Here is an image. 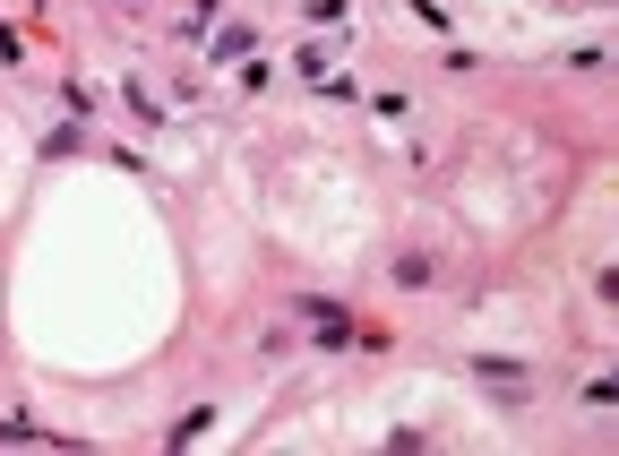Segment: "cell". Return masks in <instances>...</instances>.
<instances>
[{
    "label": "cell",
    "instance_id": "6da1fadb",
    "mask_svg": "<svg viewBox=\"0 0 619 456\" xmlns=\"http://www.w3.org/2000/svg\"><path fill=\"white\" fill-rule=\"evenodd\" d=\"M301 319H310V345H336V353L362 336V319H353L344 302H301Z\"/></svg>",
    "mask_w": 619,
    "mask_h": 456
}]
</instances>
